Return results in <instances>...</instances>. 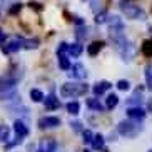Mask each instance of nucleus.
I'll use <instances>...</instances> for the list:
<instances>
[{"instance_id":"1","label":"nucleus","mask_w":152,"mask_h":152,"mask_svg":"<svg viewBox=\"0 0 152 152\" xmlns=\"http://www.w3.org/2000/svg\"><path fill=\"white\" fill-rule=\"evenodd\" d=\"M87 85L85 84H74V82H67L60 87V95L62 97H77V95H84L87 92Z\"/></svg>"},{"instance_id":"2","label":"nucleus","mask_w":152,"mask_h":152,"mask_svg":"<svg viewBox=\"0 0 152 152\" xmlns=\"http://www.w3.org/2000/svg\"><path fill=\"white\" fill-rule=\"evenodd\" d=\"M121 10L125 14L127 18H134V20H144L145 18V12L140 7H137V5H130L127 0H122Z\"/></svg>"},{"instance_id":"3","label":"nucleus","mask_w":152,"mask_h":152,"mask_svg":"<svg viewBox=\"0 0 152 152\" xmlns=\"http://www.w3.org/2000/svg\"><path fill=\"white\" fill-rule=\"evenodd\" d=\"M140 130H142V127L134 121H124L119 124V132L125 137H135Z\"/></svg>"},{"instance_id":"4","label":"nucleus","mask_w":152,"mask_h":152,"mask_svg":"<svg viewBox=\"0 0 152 152\" xmlns=\"http://www.w3.org/2000/svg\"><path fill=\"white\" fill-rule=\"evenodd\" d=\"M17 95L15 89V80H4L0 82V100H7Z\"/></svg>"},{"instance_id":"5","label":"nucleus","mask_w":152,"mask_h":152,"mask_svg":"<svg viewBox=\"0 0 152 152\" xmlns=\"http://www.w3.org/2000/svg\"><path fill=\"white\" fill-rule=\"evenodd\" d=\"M85 75H87V72H85V69H84L82 64H75V65H72V67H70L69 77L77 79V80H82V79H85Z\"/></svg>"},{"instance_id":"6","label":"nucleus","mask_w":152,"mask_h":152,"mask_svg":"<svg viewBox=\"0 0 152 152\" xmlns=\"http://www.w3.org/2000/svg\"><path fill=\"white\" fill-rule=\"evenodd\" d=\"M39 125L42 129H54V127L60 125V119L58 117H42L39 121Z\"/></svg>"},{"instance_id":"7","label":"nucleus","mask_w":152,"mask_h":152,"mask_svg":"<svg viewBox=\"0 0 152 152\" xmlns=\"http://www.w3.org/2000/svg\"><path fill=\"white\" fill-rule=\"evenodd\" d=\"M127 117L130 121H142L145 117V112L140 107H130V109H127Z\"/></svg>"},{"instance_id":"8","label":"nucleus","mask_w":152,"mask_h":152,"mask_svg":"<svg viewBox=\"0 0 152 152\" xmlns=\"http://www.w3.org/2000/svg\"><path fill=\"white\" fill-rule=\"evenodd\" d=\"M112 87V84L110 82H107V80H102V82H97V84L92 87V92H94L95 95H102V94H105L109 89Z\"/></svg>"},{"instance_id":"9","label":"nucleus","mask_w":152,"mask_h":152,"mask_svg":"<svg viewBox=\"0 0 152 152\" xmlns=\"http://www.w3.org/2000/svg\"><path fill=\"white\" fill-rule=\"evenodd\" d=\"M55 147H57L55 140H52V139H45V140H42V142H40L39 151H37V152H55Z\"/></svg>"},{"instance_id":"10","label":"nucleus","mask_w":152,"mask_h":152,"mask_svg":"<svg viewBox=\"0 0 152 152\" xmlns=\"http://www.w3.org/2000/svg\"><path fill=\"white\" fill-rule=\"evenodd\" d=\"M58 107H60V100H58L54 94H50V95L45 97V109H47V110H55V109H58Z\"/></svg>"},{"instance_id":"11","label":"nucleus","mask_w":152,"mask_h":152,"mask_svg":"<svg viewBox=\"0 0 152 152\" xmlns=\"http://www.w3.org/2000/svg\"><path fill=\"white\" fill-rule=\"evenodd\" d=\"M14 130H15V134H17V137H27L28 135V127L22 121H15Z\"/></svg>"},{"instance_id":"12","label":"nucleus","mask_w":152,"mask_h":152,"mask_svg":"<svg viewBox=\"0 0 152 152\" xmlns=\"http://www.w3.org/2000/svg\"><path fill=\"white\" fill-rule=\"evenodd\" d=\"M82 52H84V47H82L79 42H75V44L69 45V49H67V54L70 55V57H79Z\"/></svg>"},{"instance_id":"13","label":"nucleus","mask_w":152,"mask_h":152,"mask_svg":"<svg viewBox=\"0 0 152 152\" xmlns=\"http://www.w3.org/2000/svg\"><path fill=\"white\" fill-rule=\"evenodd\" d=\"M102 47H104V42H99V40L97 42H92V44L87 47V52H89V55L94 57V55H97L99 52L102 50Z\"/></svg>"},{"instance_id":"14","label":"nucleus","mask_w":152,"mask_h":152,"mask_svg":"<svg viewBox=\"0 0 152 152\" xmlns=\"http://www.w3.org/2000/svg\"><path fill=\"white\" fill-rule=\"evenodd\" d=\"M23 44H25V40H14V42H10L7 47L4 49V52H17L18 49H22Z\"/></svg>"},{"instance_id":"15","label":"nucleus","mask_w":152,"mask_h":152,"mask_svg":"<svg viewBox=\"0 0 152 152\" xmlns=\"http://www.w3.org/2000/svg\"><path fill=\"white\" fill-rule=\"evenodd\" d=\"M85 104H87V107H89V109H92V110H97V112H102L104 109H105L102 104L97 100V99H87V102H85Z\"/></svg>"},{"instance_id":"16","label":"nucleus","mask_w":152,"mask_h":152,"mask_svg":"<svg viewBox=\"0 0 152 152\" xmlns=\"http://www.w3.org/2000/svg\"><path fill=\"white\" fill-rule=\"evenodd\" d=\"M140 102H142V89H137L135 90V94L127 100V105H130V104H137V107H139V104Z\"/></svg>"},{"instance_id":"17","label":"nucleus","mask_w":152,"mask_h":152,"mask_svg":"<svg viewBox=\"0 0 152 152\" xmlns=\"http://www.w3.org/2000/svg\"><path fill=\"white\" fill-rule=\"evenodd\" d=\"M119 104V97L115 94H109L107 95V100H105V107L107 109H114Z\"/></svg>"},{"instance_id":"18","label":"nucleus","mask_w":152,"mask_h":152,"mask_svg":"<svg viewBox=\"0 0 152 152\" xmlns=\"http://www.w3.org/2000/svg\"><path fill=\"white\" fill-rule=\"evenodd\" d=\"M10 135V129L9 125H0V142H7Z\"/></svg>"},{"instance_id":"19","label":"nucleus","mask_w":152,"mask_h":152,"mask_svg":"<svg viewBox=\"0 0 152 152\" xmlns=\"http://www.w3.org/2000/svg\"><path fill=\"white\" fill-rule=\"evenodd\" d=\"M58 65H60V69H64V70H70V67H72L67 55H58Z\"/></svg>"},{"instance_id":"20","label":"nucleus","mask_w":152,"mask_h":152,"mask_svg":"<svg viewBox=\"0 0 152 152\" xmlns=\"http://www.w3.org/2000/svg\"><path fill=\"white\" fill-rule=\"evenodd\" d=\"M92 147H94L95 151H102L104 149V137L102 135H95L94 140H92Z\"/></svg>"},{"instance_id":"21","label":"nucleus","mask_w":152,"mask_h":152,"mask_svg":"<svg viewBox=\"0 0 152 152\" xmlns=\"http://www.w3.org/2000/svg\"><path fill=\"white\" fill-rule=\"evenodd\" d=\"M30 99L34 102H42V100H44V94H42L39 89H32L30 90Z\"/></svg>"},{"instance_id":"22","label":"nucleus","mask_w":152,"mask_h":152,"mask_svg":"<svg viewBox=\"0 0 152 152\" xmlns=\"http://www.w3.org/2000/svg\"><path fill=\"white\" fill-rule=\"evenodd\" d=\"M142 54L145 57H152V40H145L142 44Z\"/></svg>"},{"instance_id":"23","label":"nucleus","mask_w":152,"mask_h":152,"mask_svg":"<svg viewBox=\"0 0 152 152\" xmlns=\"http://www.w3.org/2000/svg\"><path fill=\"white\" fill-rule=\"evenodd\" d=\"M67 110L75 115V114H79V110H80V105H79V102H69L67 104Z\"/></svg>"},{"instance_id":"24","label":"nucleus","mask_w":152,"mask_h":152,"mask_svg":"<svg viewBox=\"0 0 152 152\" xmlns=\"http://www.w3.org/2000/svg\"><path fill=\"white\" fill-rule=\"evenodd\" d=\"M145 80H147V87L152 90V65L145 67Z\"/></svg>"},{"instance_id":"25","label":"nucleus","mask_w":152,"mask_h":152,"mask_svg":"<svg viewBox=\"0 0 152 152\" xmlns=\"http://www.w3.org/2000/svg\"><path fill=\"white\" fill-rule=\"evenodd\" d=\"M95 135L90 132V130H84V142L85 144H92V140H94Z\"/></svg>"},{"instance_id":"26","label":"nucleus","mask_w":152,"mask_h":152,"mask_svg":"<svg viewBox=\"0 0 152 152\" xmlns=\"http://www.w3.org/2000/svg\"><path fill=\"white\" fill-rule=\"evenodd\" d=\"M23 47H25V49H37V47H39V40H25Z\"/></svg>"},{"instance_id":"27","label":"nucleus","mask_w":152,"mask_h":152,"mask_svg":"<svg viewBox=\"0 0 152 152\" xmlns=\"http://www.w3.org/2000/svg\"><path fill=\"white\" fill-rule=\"evenodd\" d=\"M129 87H130V84L127 80H119L117 82V89L119 90H129Z\"/></svg>"},{"instance_id":"28","label":"nucleus","mask_w":152,"mask_h":152,"mask_svg":"<svg viewBox=\"0 0 152 152\" xmlns=\"http://www.w3.org/2000/svg\"><path fill=\"white\" fill-rule=\"evenodd\" d=\"M105 18H107V14H105V12H102V14H97L95 22H97V23H104V22H105Z\"/></svg>"},{"instance_id":"29","label":"nucleus","mask_w":152,"mask_h":152,"mask_svg":"<svg viewBox=\"0 0 152 152\" xmlns=\"http://www.w3.org/2000/svg\"><path fill=\"white\" fill-rule=\"evenodd\" d=\"M20 9H22V5H20V4H15L14 7L9 10V14H10V15H14V14H17V12H20Z\"/></svg>"},{"instance_id":"30","label":"nucleus","mask_w":152,"mask_h":152,"mask_svg":"<svg viewBox=\"0 0 152 152\" xmlns=\"http://www.w3.org/2000/svg\"><path fill=\"white\" fill-rule=\"evenodd\" d=\"M30 7H34V9H35V10H42L40 4H37V2H30Z\"/></svg>"},{"instance_id":"31","label":"nucleus","mask_w":152,"mask_h":152,"mask_svg":"<svg viewBox=\"0 0 152 152\" xmlns=\"http://www.w3.org/2000/svg\"><path fill=\"white\" fill-rule=\"evenodd\" d=\"M70 125H74V129L75 130H80V122H72Z\"/></svg>"},{"instance_id":"32","label":"nucleus","mask_w":152,"mask_h":152,"mask_svg":"<svg viewBox=\"0 0 152 152\" xmlns=\"http://www.w3.org/2000/svg\"><path fill=\"white\" fill-rule=\"evenodd\" d=\"M4 42H5V32L0 30V44H4Z\"/></svg>"},{"instance_id":"33","label":"nucleus","mask_w":152,"mask_h":152,"mask_svg":"<svg viewBox=\"0 0 152 152\" xmlns=\"http://www.w3.org/2000/svg\"><path fill=\"white\" fill-rule=\"evenodd\" d=\"M147 109H149V112H152V99L149 100V104H147Z\"/></svg>"},{"instance_id":"34","label":"nucleus","mask_w":152,"mask_h":152,"mask_svg":"<svg viewBox=\"0 0 152 152\" xmlns=\"http://www.w3.org/2000/svg\"><path fill=\"white\" fill-rule=\"evenodd\" d=\"M127 2H130V0H127Z\"/></svg>"},{"instance_id":"35","label":"nucleus","mask_w":152,"mask_h":152,"mask_svg":"<svg viewBox=\"0 0 152 152\" xmlns=\"http://www.w3.org/2000/svg\"><path fill=\"white\" fill-rule=\"evenodd\" d=\"M85 152H89V151H85Z\"/></svg>"},{"instance_id":"36","label":"nucleus","mask_w":152,"mask_h":152,"mask_svg":"<svg viewBox=\"0 0 152 152\" xmlns=\"http://www.w3.org/2000/svg\"><path fill=\"white\" fill-rule=\"evenodd\" d=\"M104 152H107V151H104Z\"/></svg>"},{"instance_id":"37","label":"nucleus","mask_w":152,"mask_h":152,"mask_svg":"<svg viewBox=\"0 0 152 152\" xmlns=\"http://www.w3.org/2000/svg\"><path fill=\"white\" fill-rule=\"evenodd\" d=\"M151 152H152V151H151Z\"/></svg>"}]
</instances>
